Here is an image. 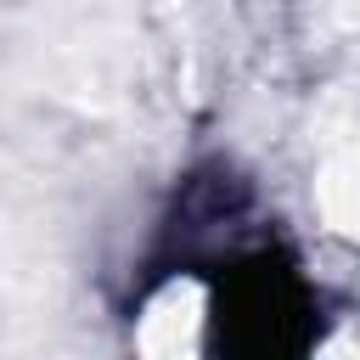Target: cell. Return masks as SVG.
I'll list each match as a JSON object with an SVG mask.
<instances>
[{
    "label": "cell",
    "instance_id": "cell-1",
    "mask_svg": "<svg viewBox=\"0 0 360 360\" xmlns=\"http://www.w3.org/2000/svg\"><path fill=\"white\" fill-rule=\"evenodd\" d=\"M208 360H309L321 343V304L281 242H259L208 270Z\"/></svg>",
    "mask_w": 360,
    "mask_h": 360
}]
</instances>
